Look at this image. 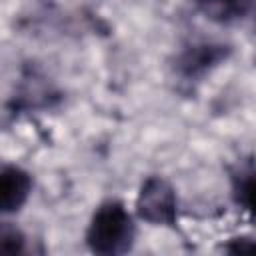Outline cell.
<instances>
[{
	"label": "cell",
	"instance_id": "obj_6",
	"mask_svg": "<svg viewBox=\"0 0 256 256\" xmlns=\"http://www.w3.org/2000/svg\"><path fill=\"white\" fill-rule=\"evenodd\" d=\"M200 8H204L208 14L212 16H220L222 20H228V18H238L242 16L248 6H250V0H194Z\"/></svg>",
	"mask_w": 256,
	"mask_h": 256
},
{
	"label": "cell",
	"instance_id": "obj_5",
	"mask_svg": "<svg viewBox=\"0 0 256 256\" xmlns=\"http://www.w3.org/2000/svg\"><path fill=\"white\" fill-rule=\"evenodd\" d=\"M222 58V52L212 46H196L190 52L182 56V66L186 68V74H194L200 70H206V66L216 64Z\"/></svg>",
	"mask_w": 256,
	"mask_h": 256
},
{
	"label": "cell",
	"instance_id": "obj_1",
	"mask_svg": "<svg viewBox=\"0 0 256 256\" xmlns=\"http://www.w3.org/2000/svg\"><path fill=\"white\" fill-rule=\"evenodd\" d=\"M86 246L94 254L118 256L126 254L136 238V224L126 206L118 200L102 202L86 228Z\"/></svg>",
	"mask_w": 256,
	"mask_h": 256
},
{
	"label": "cell",
	"instance_id": "obj_4",
	"mask_svg": "<svg viewBox=\"0 0 256 256\" xmlns=\"http://www.w3.org/2000/svg\"><path fill=\"white\" fill-rule=\"evenodd\" d=\"M232 194L242 210L256 216V168L252 164L240 166L232 174Z\"/></svg>",
	"mask_w": 256,
	"mask_h": 256
},
{
	"label": "cell",
	"instance_id": "obj_7",
	"mask_svg": "<svg viewBox=\"0 0 256 256\" xmlns=\"http://www.w3.org/2000/svg\"><path fill=\"white\" fill-rule=\"evenodd\" d=\"M20 252H24V234L10 222H2L0 254H20Z\"/></svg>",
	"mask_w": 256,
	"mask_h": 256
},
{
	"label": "cell",
	"instance_id": "obj_8",
	"mask_svg": "<svg viewBox=\"0 0 256 256\" xmlns=\"http://www.w3.org/2000/svg\"><path fill=\"white\" fill-rule=\"evenodd\" d=\"M222 250L224 252H230V254H256V240L234 238L226 246H222Z\"/></svg>",
	"mask_w": 256,
	"mask_h": 256
},
{
	"label": "cell",
	"instance_id": "obj_3",
	"mask_svg": "<svg viewBox=\"0 0 256 256\" xmlns=\"http://www.w3.org/2000/svg\"><path fill=\"white\" fill-rule=\"evenodd\" d=\"M0 176H2L0 208L4 214H14L26 204V200L32 192V178L24 168L14 166V164L2 166Z\"/></svg>",
	"mask_w": 256,
	"mask_h": 256
},
{
	"label": "cell",
	"instance_id": "obj_2",
	"mask_svg": "<svg viewBox=\"0 0 256 256\" xmlns=\"http://www.w3.org/2000/svg\"><path fill=\"white\" fill-rule=\"evenodd\" d=\"M136 214L154 226H174L178 220L174 188L160 176L146 178L136 198Z\"/></svg>",
	"mask_w": 256,
	"mask_h": 256
}]
</instances>
